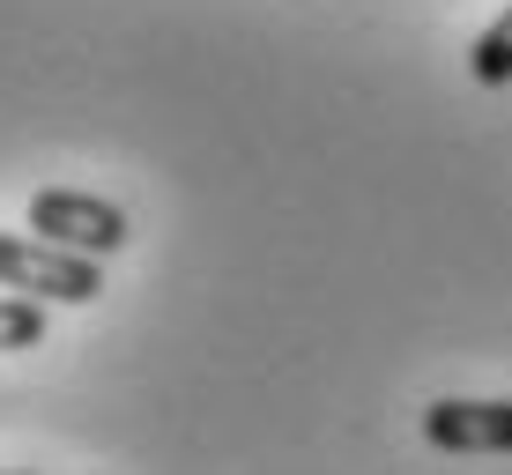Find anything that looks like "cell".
<instances>
[{"mask_svg": "<svg viewBox=\"0 0 512 475\" xmlns=\"http://www.w3.org/2000/svg\"><path fill=\"white\" fill-rule=\"evenodd\" d=\"M0 290H23V297H52V305H90L104 290V260L90 253H67L52 238H0Z\"/></svg>", "mask_w": 512, "mask_h": 475, "instance_id": "obj_1", "label": "cell"}, {"mask_svg": "<svg viewBox=\"0 0 512 475\" xmlns=\"http://www.w3.org/2000/svg\"><path fill=\"white\" fill-rule=\"evenodd\" d=\"M30 231L67 245V253H90V260H112L127 245V216L97 193H38L30 201Z\"/></svg>", "mask_w": 512, "mask_h": 475, "instance_id": "obj_2", "label": "cell"}, {"mask_svg": "<svg viewBox=\"0 0 512 475\" xmlns=\"http://www.w3.org/2000/svg\"><path fill=\"white\" fill-rule=\"evenodd\" d=\"M423 438L438 453H512V401H431Z\"/></svg>", "mask_w": 512, "mask_h": 475, "instance_id": "obj_3", "label": "cell"}, {"mask_svg": "<svg viewBox=\"0 0 512 475\" xmlns=\"http://www.w3.org/2000/svg\"><path fill=\"white\" fill-rule=\"evenodd\" d=\"M468 75L483 82V90H505V82H512V8L483 30V38H475V52H468Z\"/></svg>", "mask_w": 512, "mask_h": 475, "instance_id": "obj_4", "label": "cell"}, {"mask_svg": "<svg viewBox=\"0 0 512 475\" xmlns=\"http://www.w3.org/2000/svg\"><path fill=\"white\" fill-rule=\"evenodd\" d=\"M38 342H45L38 297H0V349H38Z\"/></svg>", "mask_w": 512, "mask_h": 475, "instance_id": "obj_5", "label": "cell"}]
</instances>
